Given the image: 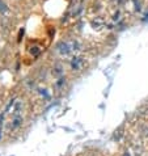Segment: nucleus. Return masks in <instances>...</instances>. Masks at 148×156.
Returning a JSON list of instances; mask_svg holds the SVG:
<instances>
[{"mask_svg": "<svg viewBox=\"0 0 148 156\" xmlns=\"http://www.w3.org/2000/svg\"><path fill=\"white\" fill-rule=\"evenodd\" d=\"M55 49L62 57H68V55H71V53H72L71 43L67 42V41H59L58 43H56Z\"/></svg>", "mask_w": 148, "mask_h": 156, "instance_id": "obj_1", "label": "nucleus"}, {"mask_svg": "<svg viewBox=\"0 0 148 156\" xmlns=\"http://www.w3.org/2000/svg\"><path fill=\"white\" fill-rule=\"evenodd\" d=\"M84 66V59L80 57H73L71 60V68L73 71H80Z\"/></svg>", "mask_w": 148, "mask_h": 156, "instance_id": "obj_2", "label": "nucleus"}, {"mask_svg": "<svg viewBox=\"0 0 148 156\" xmlns=\"http://www.w3.org/2000/svg\"><path fill=\"white\" fill-rule=\"evenodd\" d=\"M11 12V8L7 5V3L4 0H0V13L2 15H7Z\"/></svg>", "mask_w": 148, "mask_h": 156, "instance_id": "obj_3", "label": "nucleus"}]
</instances>
